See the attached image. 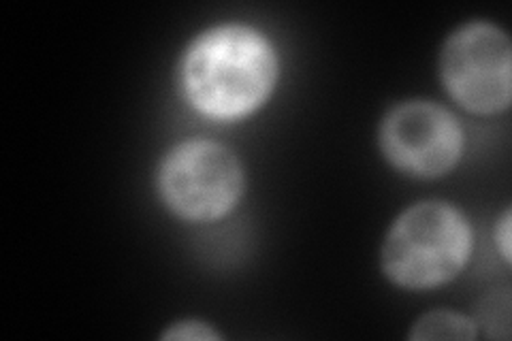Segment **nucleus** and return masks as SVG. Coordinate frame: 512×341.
I'll use <instances>...</instances> for the list:
<instances>
[{"label": "nucleus", "instance_id": "f03ea898", "mask_svg": "<svg viewBox=\"0 0 512 341\" xmlns=\"http://www.w3.org/2000/svg\"><path fill=\"white\" fill-rule=\"evenodd\" d=\"M472 226L457 207L423 201L399 216L382 246V269L397 286L436 288L466 269Z\"/></svg>", "mask_w": 512, "mask_h": 341}, {"label": "nucleus", "instance_id": "0eeeda50", "mask_svg": "<svg viewBox=\"0 0 512 341\" xmlns=\"http://www.w3.org/2000/svg\"><path fill=\"white\" fill-rule=\"evenodd\" d=\"M508 314H510V299L508 292H502V295H493L489 297L483 307H480V316L478 322L491 337H508Z\"/></svg>", "mask_w": 512, "mask_h": 341}, {"label": "nucleus", "instance_id": "20e7f679", "mask_svg": "<svg viewBox=\"0 0 512 341\" xmlns=\"http://www.w3.org/2000/svg\"><path fill=\"white\" fill-rule=\"evenodd\" d=\"M442 81L453 99L472 113L493 116L512 96V47L506 32L489 22H470L446 39Z\"/></svg>", "mask_w": 512, "mask_h": 341}, {"label": "nucleus", "instance_id": "f257e3e1", "mask_svg": "<svg viewBox=\"0 0 512 341\" xmlns=\"http://www.w3.org/2000/svg\"><path fill=\"white\" fill-rule=\"evenodd\" d=\"M278 54L252 26L222 24L188 45L182 60V88L188 103L214 120L254 113L274 92Z\"/></svg>", "mask_w": 512, "mask_h": 341}, {"label": "nucleus", "instance_id": "6e6552de", "mask_svg": "<svg viewBox=\"0 0 512 341\" xmlns=\"http://www.w3.org/2000/svg\"><path fill=\"white\" fill-rule=\"evenodd\" d=\"M163 337L165 339H180V341H214V339H218V333L205 322L182 320V322L171 324Z\"/></svg>", "mask_w": 512, "mask_h": 341}, {"label": "nucleus", "instance_id": "39448f33", "mask_svg": "<svg viewBox=\"0 0 512 341\" xmlns=\"http://www.w3.org/2000/svg\"><path fill=\"white\" fill-rule=\"evenodd\" d=\"M380 150L399 171L414 177H438L459 162L463 131L446 107L431 101H410L384 116Z\"/></svg>", "mask_w": 512, "mask_h": 341}, {"label": "nucleus", "instance_id": "1a4fd4ad", "mask_svg": "<svg viewBox=\"0 0 512 341\" xmlns=\"http://www.w3.org/2000/svg\"><path fill=\"white\" fill-rule=\"evenodd\" d=\"M495 243H498L504 261L510 263V211H506L498 226H495Z\"/></svg>", "mask_w": 512, "mask_h": 341}, {"label": "nucleus", "instance_id": "423d86ee", "mask_svg": "<svg viewBox=\"0 0 512 341\" xmlns=\"http://www.w3.org/2000/svg\"><path fill=\"white\" fill-rule=\"evenodd\" d=\"M478 333L476 322L455 312H429L410 331V339H457L468 341Z\"/></svg>", "mask_w": 512, "mask_h": 341}, {"label": "nucleus", "instance_id": "7ed1b4c3", "mask_svg": "<svg viewBox=\"0 0 512 341\" xmlns=\"http://www.w3.org/2000/svg\"><path fill=\"white\" fill-rule=\"evenodd\" d=\"M244 169L222 143L192 139L167 152L158 169V192L165 205L190 222L227 216L242 199Z\"/></svg>", "mask_w": 512, "mask_h": 341}]
</instances>
